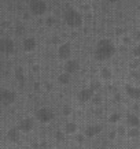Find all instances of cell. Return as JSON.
I'll return each mask as SVG.
<instances>
[{"mask_svg": "<svg viewBox=\"0 0 140 149\" xmlns=\"http://www.w3.org/2000/svg\"><path fill=\"white\" fill-rule=\"evenodd\" d=\"M125 93L128 95V97H131L133 100L140 99V88L133 85H125Z\"/></svg>", "mask_w": 140, "mask_h": 149, "instance_id": "obj_10", "label": "cell"}, {"mask_svg": "<svg viewBox=\"0 0 140 149\" xmlns=\"http://www.w3.org/2000/svg\"><path fill=\"white\" fill-rule=\"evenodd\" d=\"M77 142H78V144H82V142H84V136H78V137H77Z\"/></svg>", "mask_w": 140, "mask_h": 149, "instance_id": "obj_32", "label": "cell"}, {"mask_svg": "<svg viewBox=\"0 0 140 149\" xmlns=\"http://www.w3.org/2000/svg\"><path fill=\"white\" fill-rule=\"evenodd\" d=\"M37 42H36V38H33V37H27V38H25L22 42V48L26 52H32V51H34V48H36Z\"/></svg>", "mask_w": 140, "mask_h": 149, "instance_id": "obj_12", "label": "cell"}, {"mask_svg": "<svg viewBox=\"0 0 140 149\" xmlns=\"http://www.w3.org/2000/svg\"><path fill=\"white\" fill-rule=\"evenodd\" d=\"M15 78L18 81H25V71H23V68L21 67L15 68Z\"/></svg>", "mask_w": 140, "mask_h": 149, "instance_id": "obj_21", "label": "cell"}, {"mask_svg": "<svg viewBox=\"0 0 140 149\" xmlns=\"http://www.w3.org/2000/svg\"><path fill=\"white\" fill-rule=\"evenodd\" d=\"M121 118H122V115L120 112H114L108 116V122L110 123H118L120 120H121Z\"/></svg>", "mask_w": 140, "mask_h": 149, "instance_id": "obj_20", "label": "cell"}, {"mask_svg": "<svg viewBox=\"0 0 140 149\" xmlns=\"http://www.w3.org/2000/svg\"><path fill=\"white\" fill-rule=\"evenodd\" d=\"M91 101H92V103L95 104V105H99L100 103H102V97H100V96H92V99H91Z\"/></svg>", "mask_w": 140, "mask_h": 149, "instance_id": "obj_23", "label": "cell"}, {"mask_svg": "<svg viewBox=\"0 0 140 149\" xmlns=\"http://www.w3.org/2000/svg\"><path fill=\"white\" fill-rule=\"evenodd\" d=\"M14 49H15V45H14V41L11 38H1L0 40V52L1 54H13Z\"/></svg>", "mask_w": 140, "mask_h": 149, "instance_id": "obj_6", "label": "cell"}, {"mask_svg": "<svg viewBox=\"0 0 140 149\" xmlns=\"http://www.w3.org/2000/svg\"><path fill=\"white\" fill-rule=\"evenodd\" d=\"M62 113H63L65 116H69V115L72 113V108H70L69 105H66V107H63V109H62Z\"/></svg>", "mask_w": 140, "mask_h": 149, "instance_id": "obj_26", "label": "cell"}, {"mask_svg": "<svg viewBox=\"0 0 140 149\" xmlns=\"http://www.w3.org/2000/svg\"><path fill=\"white\" fill-rule=\"evenodd\" d=\"M110 3H118V1H121V0H108Z\"/></svg>", "mask_w": 140, "mask_h": 149, "instance_id": "obj_40", "label": "cell"}, {"mask_svg": "<svg viewBox=\"0 0 140 149\" xmlns=\"http://www.w3.org/2000/svg\"><path fill=\"white\" fill-rule=\"evenodd\" d=\"M91 88H92L94 91H96V89L99 88V84H96V82H92V85H91Z\"/></svg>", "mask_w": 140, "mask_h": 149, "instance_id": "obj_33", "label": "cell"}, {"mask_svg": "<svg viewBox=\"0 0 140 149\" xmlns=\"http://www.w3.org/2000/svg\"><path fill=\"white\" fill-rule=\"evenodd\" d=\"M45 89H47V91H51V89H52V86H51L50 82H47V84H45Z\"/></svg>", "mask_w": 140, "mask_h": 149, "instance_id": "obj_36", "label": "cell"}, {"mask_svg": "<svg viewBox=\"0 0 140 149\" xmlns=\"http://www.w3.org/2000/svg\"><path fill=\"white\" fill-rule=\"evenodd\" d=\"M54 19L52 18H47V21H45V25H48V26H52V25H54Z\"/></svg>", "mask_w": 140, "mask_h": 149, "instance_id": "obj_30", "label": "cell"}, {"mask_svg": "<svg viewBox=\"0 0 140 149\" xmlns=\"http://www.w3.org/2000/svg\"><path fill=\"white\" fill-rule=\"evenodd\" d=\"M115 52V47L113 45V42L110 40H100L98 42V47H96L95 51V58L98 60H107L114 55Z\"/></svg>", "mask_w": 140, "mask_h": 149, "instance_id": "obj_1", "label": "cell"}, {"mask_svg": "<svg viewBox=\"0 0 140 149\" xmlns=\"http://www.w3.org/2000/svg\"><path fill=\"white\" fill-rule=\"evenodd\" d=\"M122 41H124V44H129L131 38H129V37H124V38H122Z\"/></svg>", "mask_w": 140, "mask_h": 149, "instance_id": "obj_35", "label": "cell"}, {"mask_svg": "<svg viewBox=\"0 0 140 149\" xmlns=\"http://www.w3.org/2000/svg\"><path fill=\"white\" fill-rule=\"evenodd\" d=\"M100 131H102V126H99V125H91V126H88L85 129L84 136L88 137V138H94V137H96L99 134Z\"/></svg>", "mask_w": 140, "mask_h": 149, "instance_id": "obj_11", "label": "cell"}, {"mask_svg": "<svg viewBox=\"0 0 140 149\" xmlns=\"http://www.w3.org/2000/svg\"><path fill=\"white\" fill-rule=\"evenodd\" d=\"M56 140L58 141L65 140V131H56Z\"/></svg>", "mask_w": 140, "mask_h": 149, "instance_id": "obj_27", "label": "cell"}, {"mask_svg": "<svg viewBox=\"0 0 140 149\" xmlns=\"http://www.w3.org/2000/svg\"><path fill=\"white\" fill-rule=\"evenodd\" d=\"M77 123L76 122H68L65 125V134H76L77 133Z\"/></svg>", "mask_w": 140, "mask_h": 149, "instance_id": "obj_16", "label": "cell"}, {"mask_svg": "<svg viewBox=\"0 0 140 149\" xmlns=\"http://www.w3.org/2000/svg\"><path fill=\"white\" fill-rule=\"evenodd\" d=\"M94 95H95V91L92 88H84V89H81V91L78 92L77 97H78V100L81 103H87V101H91Z\"/></svg>", "mask_w": 140, "mask_h": 149, "instance_id": "obj_7", "label": "cell"}, {"mask_svg": "<svg viewBox=\"0 0 140 149\" xmlns=\"http://www.w3.org/2000/svg\"><path fill=\"white\" fill-rule=\"evenodd\" d=\"M115 133H117L118 136H127V129H125L124 126H120L117 129V131H115Z\"/></svg>", "mask_w": 140, "mask_h": 149, "instance_id": "obj_24", "label": "cell"}, {"mask_svg": "<svg viewBox=\"0 0 140 149\" xmlns=\"http://www.w3.org/2000/svg\"><path fill=\"white\" fill-rule=\"evenodd\" d=\"M63 19H65V23L70 27H78L81 26L82 23V17L81 14L76 11V10H68L66 13L63 14Z\"/></svg>", "mask_w": 140, "mask_h": 149, "instance_id": "obj_2", "label": "cell"}, {"mask_svg": "<svg viewBox=\"0 0 140 149\" xmlns=\"http://www.w3.org/2000/svg\"><path fill=\"white\" fill-rule=\"evenodd\" d=\"M78 68H80V64H78L77 60H68L66 64H65V70H66V72H69V74L77 72Z\"/></svg>", "mask_w": 140, "mask_h": 149, "instance_id": "obj_13", "label": "cell"}, {"mask_svg": "<svg viewBox=\"0 0 140 149\" xmlns=\"http://www.w3.org/2000/svg\"><path fill=\"white\" fill-rule=\"evenodd\" d=\"M127 123L131 127H139L140 118L137 116L136 113H129V115H127Z\"/></svg>", "mask_w": 140, "mask_h": 149, "instance_id": "obj_14", "label": "cell"}, {"mask_svg": "<svg viewBox=\"0 0 140 149\" xmlns=\"http://www.w3.org/2000/svg\"><path fill=\"white\" fill-rule=\"evenodd\" d=\"M137 66H139V60H137V58H136V60H133V62L129 63V67L131 68H137Z\"/></svg>", "mask_w": 140, "mask_h": 149, "instance_id": "obj_28", "label": "cell"}, {"mask_svg": "<svg viewBox=\"0 0 140 149\" xmlns=\"http://www.w3.org/2000/svg\"><path fill=\"white\" fill-rule=\"evenodd\" d=\"M127 136L129 138H137L140 136V130L137 127H131L129 130H127Z\"/></svg>", "mask_w": 140, "mask_h": 149, "instance_id": "obj_19", "label": "cell"}, {"mask_svg": "<svg viewBox=\"0 0 140 149\" xmlns=\"http://www.w3.org/2000/svg\"><path fill=\"white\" fill-rule=\"evenodd\" d=\"M111 77H113V71H111V68H108V67L100 68V78H102V79L108 81V79H111Z\"/></svg>", "mask_w": 140, "mask_h": 149, "instance_id": "obj_17", "label": "cell"}, {"mask_svg": "<svg viewBox=\"0 0 140 149\" xmlns=\"http://www.w3.org/2000/svg\"><path fill=\"white\" fill-rule=\"evenodd\" d=\"M33 126H34V123H33V119L30 118H25L22 119L18 125V129L19 131H22V133H29V131H32Z\"/></svg>", "mask_w": 140, "mask_h": 149, "instance_id": "obj_9", "label": "cell"}, {"mask_svg": "<svg viewBox=\"0 0 140 149\" xmlns=\"http://www.w3.org/2000/svg\"><path fill=\"white\" fill-rule=\"evenodd\" d=\"M34 89H36V91H39V89H40V84H39V82H36V84H34Z\"/></svg>", "mask_w": 140, "mask_h": 149, "instance_id": "obj_38", "label": "cell"}, {"mask_svg": "<svg viewBox=\"0 0 140 149\" xmlns=\"http://www.w3.org/2000/svg\"><path fill=\"white\" fill-rule=\"evenodd\" d=\"M55 118V113L50 108H40L36 112V119L41 123H50Z\"/></svg>", "mask_w": 140, "mask_h": 149, "instance_id": "obj_3", "label": "cell"}, {"mask_svg": "<svg viewBox=\"0 0 140 149\" xmlns=\"http://www.w3.org/2000/svg\"><path fill=\"white\" fill-rule=\"evenodd\" d=\"M58 82L61 85H68L70 82V74L69 72H63V74H59L58 75Z\"/></svg>", "mask_w": 140, "mask_h": 149, "instance_id": "obj_18", "label": "cell"}, {"mask_svg": "<svg viewBox=\"0 0 140 149\" xmlns=\"http://www.w3.org/2000/svg\"><path fill=\"white\" fill-rule=\"evenodd\" d=\"M70 55H72V47H70V44H62V45H59V48H58L59 59L68 60L70 58Z\"/></svg>", "mask_w": 140, "mask_h": 149, "instance_id": "obj_8", "label": "cell"}, {"mask_svg": "<svg viewBox=\"0 0 140 149\" xmlns=\"http://www.w3.org/2000/svg\"><path fill=\"white\" fill-rule=\"evenodd\" d=\"M7 137L11 142H18L21 138V131H19V129H10L7 133Z\"/></svg>", "mask_w": 140, "mask_h": 149, "instance_id": "obj_15", "label": "cell"}, {"mask_svg": "<svg viewBox=\"0 0 140 149\" xmlns=\"http://www.w3.org/2000/svg\"><path fill=\"white\" fill-rule=\"evenodd\" d=\"M29 8H30V13L39 17V15H43L47 11V4L43 0H32L30 4H29Z\"/></svg>", "mask_w": 140, "mask_h": 149, "instance_id": "obj_4", "label": "cell"}, {"mask_svg": "<svg viewBox=\"0 0 140 149\" xmlns=\"http://www.w3.org/2000/svg\"><path fill=\"white\" fill-rule=\"evenodd\" d=\"M115 136H117V133H115V131H111V133L108 134V138H110V140H114V138H115Z\"/></svg>", "mask_w": 140, "mask_h": 149, "instance_id": "obj_31", "label": "cell"}, {"mask_svg": "<svg viewBox=\"0 0 140 149\" xmlns=\"http://www.w3.org/2000/svg\"><path fill=\"white\" fill-rule=\"evenodd\" d=\"M15 33H17L18 36H21L22 33H25V27H23L22 25H18V26L15 27Z\"/></svg>", "mask_w": 140, "mask_h": 149, "instance_id": "obj_25", "label": "cell"}, {"mask_svg": "<svg viewBox=\"0 0 140 149\" xmlns=\"http://www.w3.org/2000/svg\"><path fill=\"white\" fill-rule=\"evenodd\" d=\"M135 38H136L137 41H140V30H137V32L135 33Z\"/></svg>", "mask_w": 140, "mask_h": 149, "instance_id": "obj_34", "label": "cell"}, {"mask_svg": "<svg viewBox=\"0 0 140 149\" xmlns=\"http://www.w3.org/2000/svg\"><path fill=\"white\" fill-rule=\"evenodd\" d=\"M139 10H140V4H139Z\"/></svg>", "mask_w": 140, "mask_h": 149, "instance_id": "obj_41", "label": "cell"}, {"mask_svg": "<svg viewBox=\"0 0 140 149\" xmlns=\"http://www.w3.org/2000/svg\"><path fill=\"white\" fill-rule=\"evenodd\" d=\"M52 41H54V44H56V42L59 41V38H58V37H54V38H52Z\"/></svg>", "mask_w": 140, "mask_h": 149, "instance_id": "obj_39", "label": "cell"}, {"mask_svg": "<svg viewBox=\"0 0 140 149\" xmlns=\"http://www.w3.org/2000/svg\"><path fill=\"white\" fill-rule=\"evenodd\" d=\"M132 55L135 56V58L139 59L140 58V45H136L132 48Z\"/></svg>", "mask_w": 140, "mask_h": 149, "instance_id": "obj_22", "label": "cell"}, {"mask_svg": "<svg viewBox=\"0 0 140 149\" xmlns=\"http://www.w3.org/2000/svg\"><path fill=\"white\" fill-rule=\"evenodd\" d=\"M131 77L133 78V79H140V74L137 71H132L131 72Z\"/></svg>", "mask_w": 140, "mask_h": 149, "instance_id": "obj_29", "label": "cell"}, {"mask_svg": "<svg viewBox=\"0 0 140 149\" xmlns=\"http://www.w3.org/2000/svg\"><path fill=\"white\" fill-rule=\"evenodd\" d=\"M114 100H115V101H121V96L115 95V96H114Z\"/></svg>", "mask_w": 140, "mask_h": 149, "instance_id": "obj_37", "label": "cell"}, {"mask_svg": "<svg viewBox=\"0 0 140 149\" xmlns=\"http://www.w3.org/2000/svg\"><path fill=\"white\" fill-rule=\"evenodd\" d=\"M15 93L8 89H0V103H3L4 105H10L15 101Z\"/></svg>", "mask_w": 140, "mask_h": 149, "instance_id": "obj_5", "label": "cell"}]
</instances>
